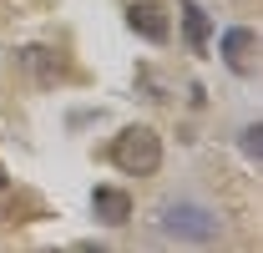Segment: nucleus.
Segmentation results:
<instances>
[{
	"instance_id": "f257e3e1",
	"label": "nucleus",
	"mask_w": 263,
	"mask_h": 253,
	"mask_svg": "<svg viewBox=\"0 0 263 253\" xmlns=\"http://www.w3.org/2000/svg\"><path fill=\"white\" fill-rule=\"evenodd\" d=\"M106 157L117 162L127 177H152L157 167H162V137L152 132V127H122L117 137H111V152Z\"/></svg>"
},
{
	"instance_id": "f03ea898",
	"label": "nucleus",
	"mask_w": 263,
	"mask_h": 253,
	"mask_svg": "<svg viewBox=\"0 0 263 253\" xmlns=\"http://www.w3.org/2000/svg\"><path fill=\"white\" fill-rule=\"evenodd\" d=\"M162 228L172 238H193V243H208L213 233H218V218L208 213V208H197V203H172L162 213Z\"/></svg>"
},
{
	"instance_id": "7ed1b4c3",
	"label": "nucleus",
	"mask_w": 263,
	"mask_h": 253,
	"mask_svg": "<svg viewBox=\"0 0 263 253\" xmlns=\"http://www.w3.org/2000/svg\"><path fill=\"white\" fill-rule=\"evenodd\" d=\"M127 21H132V31L142 35V41H167V35H172V21H167V10L157 0H132Z\"/></svg>"
},
{
	"instance_id": "20e7f679",
	"label": "nucleus",
	"mask_w": 263,
	"mask_h": 253,
	"mask_svg": "<svg viewBox=\"0 0 263 253\" xmlns=\"http://www.w3.org/2000/svg\"><path fill=\"white\" fill-rule=\"evenodd\" d=\"M91 213H97L101 223H111V228H122V223L132 218V197L122 188H97L91 192Z\"/></svg>"
},
{
	"instance_id": "39448f33",
	"label": "nucleus",
	"mask_w": 263,
	"mask_h": 253,
	"mask_svg": "<svg viewBox=\"0 0 263 253\" xmlns=\"http://www.w3.org/2000/svg\"><path fill=\"white\" fill-rule=\"evenodd\" d=\"M253 46H258V35L248 31V26H233V31H223V61H228L233 71H248Z\"/></svg>"
},
{
	"instance_id": "423d86ee",
	"label": "nucleus",
	"mask_w": 263,
	"mask_h": 253,
	"mask_svg": "<svg viewBox=\"0 0 263 253\" xmlns=\"http://www.w3.org/2000/svg\"><path fill=\"white\" fill-rule=\"evenodd\" d=\"M243 152H248V157L263 152V127H248V132H243Z\"/></svg>"
},
{
	"instance_id": "0eeeda50",
	"label": "nucleus",
	"mask_w": 263,
	"mask_h": 253,
	"mask_svg": "<svg viewBox=\"0 0 263 253\" xmlns=\"http://www.w3.org/2000/svg\"><path fill=\"white\" fill-rule=\"evenodd\" d=\"M187 31H193V46H202V31L208 26H202V10L197 5H187Z\"/></svg>"
},
{
	"instance_id": "6e6552de",
	"label": "nucleus",
	"mask_w": 263,
	"mask_h": 253,
	"mask_svg": "<svg viewBox=\"0 0 263 253\" xmlns=\"http://www.w3.org/2000/svg\"><path fill=\"white\" fill-rule=\"evenodd\" d=\"M5 188H10V177H5V172H0V192H5Z\"/></svg>"
}]
</instances>
